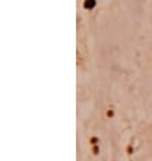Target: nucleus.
<instances>
[{"label": "nucleus", "mask_w": 152, "mask_h": 161, "mask_svg": "<svg viewBox=\"0 0 152 161\" xmlns=\"http://www.w3.org/2000/svg\"><path fill=\"white\" fill-rule=\"evenodd\" d=\"M95 7V1L94 0H91V1H86L84 3V8H87V10H91V8H94Z\"/></svg>", "instance_id": "f257e3e1"}]
</instances>
